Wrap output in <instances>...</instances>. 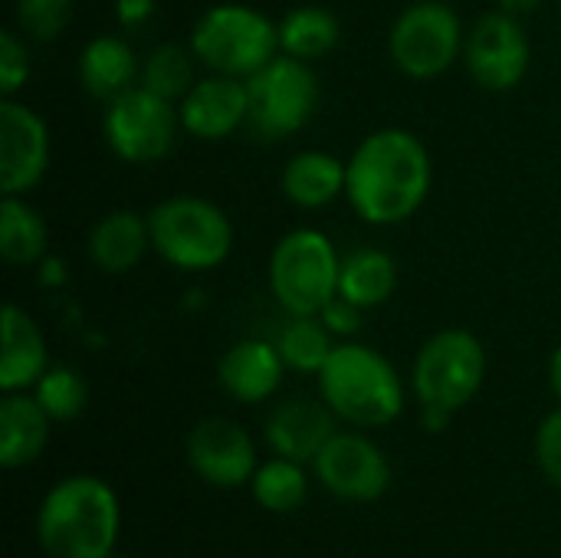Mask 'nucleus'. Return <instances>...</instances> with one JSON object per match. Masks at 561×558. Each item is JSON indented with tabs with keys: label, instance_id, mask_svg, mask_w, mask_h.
<instances>
[{
	"label": "nucleus",
	"instance_id": "nucleus-1",
	"mask_svg": "<svg viewBox=\"0 0 561 558\" xmlns=\"http://www.w3.org/2000/svg\"><path fill=\"white\" fill-rule=\"evenodd\" d=\"M431 191L427 148L404 128L368 135L345 164V194L368 224L408 220Z\"/></svg>",
	"mask_w": 561,
	"mask_h": 558
},
{
	"label": "nucleus",
	"instance_id": "nucleus-2",
	"mask_svg": "<svg viewBox=\"0 0 561 558\" xmlns=\"http://www.w3.org/2000/svg\"><path fill=\"white\" fill-rule=\"evenodd\" d=\"M122 506L115 490L89 474L59 480L36 510V539L49 558L115 556Z\"/></svg>",
	"mask_w": 561,
	"mask_h": 558
},
{
	"label": "nucleus",
	"instance_id": "nucleus-3",
	"mask_svg": "<svg viewBox=\"0 0 561 558\" xmlns=\"http://www.w3.org/2000/svg\"><path fill=\"white\" fill-rule=\"evenodd\" d=\"M322 401L355 428H385L404 408V388L385 355L342 342L319 372Z\"/></svg>",
	"mask_w": 561,
	"mask_h": 558
},
{
	"label": "nucleus",
	"instance_id": "nucleus-4",
	"mask_svg": "<svg viewBox=\"0 0 561 558\" xmlns=\"http://www.w3.org/2000/svg\"><path fill=\"white\" fill-rule=\"evenodd\" d=\"M151 247L178 270H214L230 257L233 227L227 214L201 197H171L148 217Z\"/></svg>",
	"mask_w": 561,
	"mask_h": 558
},
{
	"label": "nucleus",
	"instance_id": "nucleus-5",
	"mask_svg": "<svg viewBox=\"0 0 561 558\" xmlns=\"http://www.w3.org/2000/svg\"><path fill=\"white\" fill-rule=\"evenodd\" d=\"M276 49L279 26H273L263 13L237 3L207 10L191 33V53L214 72L233 79H250L270 59H276Z\"/></svg>",
	"mask_w": 561,
	"mask_h": 558
},
{
	"label": "nucleus",
	"instance_id": "nucleus-6",
	"mask_svg": "<svg viewBox=\"0 0 561 558\" xmlns=\"http://www.w3.org/2000/svg\"><path fill=\"white\" fill-rule=\"evenodd\" d=\"M339 273L342 260L319 230L286 234L270 260L273 293L289 316H319L339 296Z\"/></svg>",
	"mask_w": 561,
	"mask_h": 558
},
{
	"label": "nucleus",
	"instance_id": "nucleus-7",
	"mask_svg": "<svg viewBox=\"0 0 561 558\" xmlns=\"http://www.w3.org/2000/svg\"><path fill=\"white\" fill-rule=\"evenodd\" d=\"M319 102V86L309 62L276 56L247 79V125L256 138L279 141L299 132Z\"/></svg>",
	"mask_w": 561,
	"mask_h": 558
},
{
	"label": "nucleus",
	"instance_id": "nucleus-8",
	"mask_svg": "<svg viewBox=\"0 0 561 558\" xmlns=\"http://www.w3.org/2000/svg\"><path fill=\"white\" fill-rule=\"evenodd\" d=\"M486 378V352L477 335L463 329L437 332L424 342L414 362V391L424 408L460 411L477 398Z\"/></svg>",
	"mask_w": 561,
	"mask_h": 558
},
{
	"label": "nucleus",
	"instance_id": "nucleus-9",
	"mask_svg": "<svg viewBox=\"0 0 561 558\" xmlns=\"http://www.w3.org/2000/svg\"><path fill=\"white\" fill-rule=\"evenodd\" d=\"M463 26L447 3L421 0L391 26V56L414 79H434L454 66L463 49Z\"/></svg>",
	"mask_w": 561,
	"mask_h": 558
},
{
	"label": "nucleus",
	"instance_id": "nucleus-10",
	"mask_svg": "<svg viewBox=\"0 0 561 558\" xmlns=\"http://www.w3.org/2000/svg\"><path fill=\"white\" fill-rule=\"evenodd\" d=\"M181 112L158 92L145 86H131L118 99L108 102L105 112V138L112 151L125 161H158L171 151L178 135Z\"/></svg>",
	"mask_w": 561,
	"mask_h": 558
},
{
	"label": "nucleus",
	"instance_id": "nucleus-11",
	"mask_svg": "<svg viewBox=\"0 0 561 558\" xmlns=\"http://www.w3.org/2000/svg\"><path fill=\"white\" fill-rule=\"evenodd\" d=\"M319 483L345 503H375L391 487V464L362 434H335L316 457Z\"/></svg>",
	"mask_w": 561,
	"mask_h": 558
},
{
	"label": "nucleus",
	"instance_id": "nucleus-12",
	"mask_svg": "<svg viewBox=\"0 0 561 558\" xmlns=\"http://www.w3.org/2000/svg\"><path fill=\"white\" fill-rule=\"evenodd\" d=\"M463 56L473 79L483 89L503 92L513 89L529 69V36L519 16L496 10L477 20V26L463 43Z\"/></svg>",
	"mask_w": 561,
	"mask_h": 558
},
{
	"label": "nucleus",
	"instance_id": "nucleus-13",
	"mask_svg": "<svg viewBox=\"0 0 561 558\" xmlns=\"http://www.w3.org/2000/svg\"><path fill=\"white\" fill-rule=\"evenodd\" d=\"M187 460L204 483L220 490L250 483L260 467L253 437L227 418H207L191 431Z\"/></svg>",
	"mask_w": 561,
	"mask_h": 558
},
{
	"label": "nucleus",
	"instance_id": "nucleus-14",
	"mask_svg": "<svg viewBox=\"0 0 561 558\" xmlns=\"http://www.w3.org/2000/svg\"><path fill=\"white\" fill-rule=\"evenodd\" d=\"M49 164V135L43 118L13 102L3 99L0 105V187L3 194H26L39 184Z\"/></svg>",
	"mask_w": 561,
	"mask_h": 558
},
{
	"label": "nucleus",
	"instance_id": "nucleus-15",
	"mask_svg": "<svg viewBox=\"0 0 561 558\" xmlns=\"http://www.w3.org/2000/svg\"><path fill=\"white\" fill-rule=\"evenodd\" d=\"M335 411L325 401L289 398L266 418V444L276 457L296 464H316L322 447L339 434Z\"/></svg>",
	"mask_w": 561,
	"mask_h": 558
},
{
	"label": "nucleus",
	"instance_id": "nucleus-16",
	"mask_svg": "<svg viewBox=\"0 0 561 558\" xmlns=\"http://www.w3.org/2000/svg\"><path fill=\"white\" fill-rule=\"evenodd\" d=\"M247 122V82L233 76H207L191 86L181 102V125L204 141L227 138Z\"/></svg>",
	"mask_w": 561,
	"mask_h": 558
},
{
	"label": "nucleus",
	"instance_id": "nucleus-17",
	"mask_svg": "<svg viewBox=\"0 0 561 558\" xmlns=\"http://www.w3.org/2000/svg\"><path fill=\"white\" fill-rule=\"evenodd\" d=\"M283 372H286V362L276 345L247 339V342H237L220 358L217 378L230 398H237L243 405H256V401H266L270 395H276Z\"/></svg>",
	"mask_w": 561,
	"mask_h": 558
},
{
	"label": "nucleus",
	"instance_id": "nucleus-18",
	"mask_svg": "<svg viewBox=\"0 0 561 558\" xmlns=\"http://www.w3.org/2000/svg\"><path fill=\"white\" fill-rule=\"evenodd\" d=\"M49 414L36 395L10 391L0 401V464L7 470L30 467L49 441Z\"/></svg>",
	"mask_w": 561,
	"mask_h": 558
},
{
	"label": "nucleus",
	"instance_id": "nucleus-19",
	"mask_svg": "<svg viewBox=\"0 0 561 558\" xmlns=\"http://www.w3.org/2000/svg\"><path fill=\"white\" fill-rule=\"evenodd\" d=\"M46 342L36 329V322L16 309H3V355H0V388L3 395L10 391H26L36 385L46 372Z\"/></svg>",
	"mask_w": 561,
	"mask_h": 558
},
{
	"label": "nucleus",
	"instance_id": "nucleus-20",
	"mask_svg": "<svg viewBox=\"0 0 561 558\" xmlns=\"http://www.w3.org/2000/svg\"><path fill=\"white\" fill-rule=\"evenodd\" d=\"M138 76V59L122 36H95L79 59V79L89 95L112 102L131 89Z\"/></svg>",
	"mask_w": 561,
	"mask_h": 558
},
{
	"label": "nucleus",
	"instance_id": "nucleus-21",
	"mask_svg": "<svg viewBox=\"0 0 561 558\" xmlns=\"http://www.w3.org/2000/svg\"><path fill=\"white\" fill-rule=\"evenodd\" d=\"M148 243H151L148 220H141L131 210H115L95 224L89 237V257L105 273H125L141 260Z\"/></svg>",
	"mask_w": 561,
	"mask_h": 558
},
{
	"label": "nucleus",
	"instance_id": "nucleus-22",
	"mask_svg": "<svg viewBox=\"0 0 561 558\" xmlns=\"http://www.w3.org/2000/svg\"><path fill=\"white\" fill-rule=\"evenodd\" d=\"M283 191L299 207H325L345 191V168L329 151H302L286 164Z\"/></svg>",
	"mask_w": 561,
	"mask_h": 558
},
{
	"label": "nucleus",
	"instance_id": "nucleus-23",
	"mask_svg": "<svg viewBox=\"0 0 561 558\" xmlns=\"http://www.w3.org/2000/svg\"><path fill=\"white\" fill-rule=\"evenodd\" d=\"M398 286L394 260L381 250H355L342 260L339 273V296L352 299L362 309H375L391 299Z\"/></svg>",
	"mask_w": 561,
	"mask_h": 558
},
{
	"label": "nucleus",
	"instance_id": "nucleus-24",
	"mask_svg": "<svg viewBox=\"0 0 561 558\" xmlns=\"http://www.w3.org/2000/svg\"><path fill=\"white\" fill-rule=\"evenodd\" d=\"M342 39L339 20L322 7H299L279 23V49L302 62L329 56Z\"/></svg>",
	"mask_w": 561,
	"mask_h": 558
},
{
	"label": "nucleus",
	"instance_id": "nucleus-25",
	"mask_svg": "<svg viewBox=\"0 0 561 558\" xmlns=\"http://www.w3.org/2000/svg\"><path fill=\"white\" fill-rule=\"evenodd\" d=\"M0 253L16 266L36 263L46 253V224L16 194H3L0 204Z\"/></svg>",
	"mask_w": 561,
	"mask_h": 558
},
{
	"label": "nucleus",
	"instance_id": "nucleus-26",
	"mask_svg": "<svg viewBox=\"0 0 561 558\" xmlns=\"http://www.w3.org/2000/svg\"><path fill=\"white\" fill-rule=\"evenodd\" d=\"M250 493H253L256 506H263L266 513H293L309 497V477H306L302 464L273 457L256 467V474L250 480Z\"/></svg>",
	"mask_w": 561,
	"mask_h": 558
},
{
	"label": "nucleus",
	"instance_id": "nucleus-27",
	"mask_svg": "<svg viewBox=\"0 0 561 558\" xmlns=\"http://www.w3.org/2000/svg\"><path fill=\"white\" fill-rule=\"evenodd\" d=\"M276 349H279L286 368L302 372V375H319L325 368L329 355L335 352L332 332L325 329V322L319 316H293L283 326Z\"/></svg>",
	"mask_w": 561,
	"mask_h": 558
},
{
	"label": "nucleus",
	"instance_id": "nucleus-28",
	"mask_svg": "<svg viewBox=\"0 0 561 558\" xmlns=\"http://www.w3.org/2000/svg\"><path fill=\"white\" fill-rule=\"evenodd\" d=\"M141 86L158 92L168 102L184 99L191 92V86H194L191 56L184 53V46L164 43V46L151 49V56L141 66Z\"/></svg>",
	"mask_w": 561,
	"mask_h": 558
},
{
	"label": "nucleus",
	"instance_id": "nucleus-29",
	"mask_svg": "<svg viewBox=\"0 0 561 558\" xmlns=\"http://www.w3.org/2000/svg\"><path fill=\"white\" fill-rule=\"evenodd\" d=\"M36 391V401L43 405V411L53 418V421H72L85 411V401H89V391H85V382L79 372L66 368V365H56V368H46L43 378L33 385Z\"/></svg>",
	"mask_w": 561,
	"mask_h": 558
},
{
	"label": "nucleus",
	"instance_id": "nucleus-30",
	"mask_svg": "<svg viewBox=\"0 0 561 558\" xmlns=\"http://www.w3.org/2000/svg\"><path fill=\"white\" fill-rule=\"evenodd\" d=\"M76 0H16V23L33 39H56L72 20Z\"/></svg>",
	"mask_w": 561,
	"mask_h": 558
},
{
	"label": "nucleus",
	"instance_id": "nucleus-31",
	"mask_svg": "<svg viewBox=\"0 0 561 558\" xmlns=\"http://www.w3.org/2000/svg\"><path fill=\"white\" fill-rule=\"evenodd\" d=\"M30 76V56H26V46L16 39L13 30H3L0 33V92L10 99Z\"/></svg>",
	"mask_w": 561,
	"mask_h": 558
},
{
	"label": "nucleus",
	"instance_id": "nucleus-32",
	"mask_svg": "<svg viewBox=\"0 0 561 558\" xmlns=\"http://www.w3.org/2000/svg\"><path fill=\"white\" fill-rule=\"evenodd\" d=\"M536 460L542 467V474L561 490V408L552 411L536 434Z\"/></svg>",
	"mask_w": 561,
	"mask_h": 558
},
{
	"label": "nucleus",
	"instance_id": "nucleus-33",
	"mask_svg": "<svg viewBox=\"0 0 561 558\" xmlns=\"http://www.w3.org/2000/svg\"><path fill=\"white\" fill-rule=\"evenodd\" d=\"M319 319L325 322V329H329L332 335L348 339V335H355V332L362 329V306H355V303L345 299V296H335V299L325 303V309L319 312Z\"/></svg>",
	"mask_w": 561,
	"mask_h": 558
},
{
	"label": "nucleus",
	"instance_id": "nucleus-34",
	"mask_svg": "<svg viewBox=\"0 0 561 558\" xmlns=\"http://www.w3.org/2000/svg\"><path fill=\"white\" fill-rule=\"evenodd\" d=\"M154 3L158 0H118L115 3V16L125 30H138L154 16Z\"/></svg>",
	"mask_w": 561,
	"mask_h": 558
},
{
	"label": "nucleus",
	"instance_id": "nucleus-35",
	"mask_svg": "<svg viewBox=\"0 0 561 558\" xmlns=\"http://www.w3.org/2000/svg\"><path fill=\"white\" fill-rule=\"evenodd\" d=\"M450 418H454L450 411L424 408V428H427V431H434V434H437V431H447V428H450Z\"/></svg>",
	"mask_w": 561,
	"mask_h": 558
},
{
	"label": "nucleus",
	"instance_id": "nucleus-36",
	"mask_svg": "<svg viewBox=\"0 0 561 558\" xmlns=\"http://www.w3.org/2000/svg\"><path fill=\"white\" fill-rule=\"evenodd\" d=\"M539 3L542 0H500V10L510 13V16H529V13L539 10Z\"/></svg>",
	"mask_w": 561,
	"mask_h": 558
},
{
	"label": "nucleus",
	"instance_id": "nucleus-37",
	"mask_svg": "<svg viewBox=\"0 0 561 558\" xmlns=\"http://www.w3.org/2000/svg\"><path fill=\"white\" fill-rule=\"evenodd\" d=\"M549 385H552V391L561 398V345L556 349L552 362H549Z\"/></svg>",
	"mask_w": 561,
	"mask_h": 558
},
{
	"label": "nucleus",
	"instance_id": "nucleus-38",
	"mask_svg": "<svg viewBox=\"0 0 561 558\" xmlns=\"http://www.w3.org/2000/svg\"><path fill=\"white\" fill-rule=\"evenodd\" d=\"M108 558H128V556H108Z\"/></svg>",
	"mask_w": 561,
	"mask_h": 558
}]
</instances>
